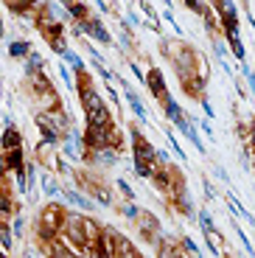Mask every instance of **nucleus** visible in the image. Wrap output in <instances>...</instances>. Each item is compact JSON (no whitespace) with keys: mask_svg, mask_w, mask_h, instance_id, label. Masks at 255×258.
I'll return each mask as SVG.
<instances>
[{"mask_svg":"<svg viewBox=\"0 0 255 258\" xmlns=\"http://www.w3.org/2000/svg\"><path fill=\"white\" fill-rule=\"evenodd\" d=\"M132 135V149H135V171L141 177H152L154 174V149H152V143L146 141V138L138 132V129H132L129 132Z\"/></svg>","mask_w":255,"mask_h":258,"instance_id":"1","label":"nucleus"},{"mask_svg":"<svg viewBox=\"0 0 255 258\" xmlns=\"http://www.w3.org/2000/svg\"><path fill=\"white\" fill-rule=\"evenodd\" d=\"M62 225H65V208H62V205H56V202L45 205V208H42V213H39V219H37V230H39V236H42L45 241H51L53 236H59Z\"/></svg>","mask_w":255,"mask_h":258,"instance_id":"2","label":"nucleus"},{"mask_svg":"<svg viewBox=\"0 0 255 258\" xmlns=\"http://www.w3.org/2000/svg\"><path fill=\"white\" fill-rule=\"evenodd\" d=\"M65 225H68V241H71L73 247H79L82 252H90L87 233H84V216L71 213V216H65Z\"/></svg>","mask_w":255,"mask_h":258,"instance_id":"3","label":"nucleus"},{"mask_svg":"<svg viewBox=\"0 0 255 258\" xmlns=\"http://www.w3.org/2000/svg\"><path fill=\"white\" fill-rule=\"evenodd\" d=\"M171 62H174V68H177L179 79H185V76H191V73H197V53H194L188 45H177V48H174Z\"/></svg>","mask_w":255,"mask_h":258,"instance_id":"4","label":"nucleus"},{"mask_svg":"<svg viewBox=\"0 0 255 258\" xmlns=\"http://www.w3.org/2000/svg\"><path fill=\"white\" fill-rule=\"evenodd\" d=\"M152 180H154V185H157L160 191H166V194L179 191V188H182V177L177 174V168H174V166H163L160 171L154 168Z\"/></svg>","mask_w":255,"mask_h":258,"instance_id":"5","label":"nucleus"},{"mask_svg":"<svg viewBox=\"0 0 255 258\" xmlns=\"http://www.w3.org/2000/svg\"><path fill=\"white\" fill-rule=\"evenodd\" d=\"M216 12L219 17H222V26H224V34L230 37H238V12H236V3L233 0H219L216 3Z\"/></svg>","mask_w":255,"mask_h":258,"instance_id":"6","label":"nucleus"},{"mask_svg":"<svg viewBox=\"0 0 255 258\" xmlns=\"http://www.w3.org/2000/svg\"><path fill=\"white\" fill-rule=\"evenodd\" d=\"M79 31L82 34H90V37H96L98 42H109V31L98 23V20H93V17H84V20H79Z\"/></svg>","mask_w":255,"mask_h":258,"instance_id":"7","label":"nucleus"},{"mask_svg":"<svg viewBox=\"0 0 255 258\" xmlns=\"http://www.w3.org/2000/svg\"><path fill=\"white\" fill-rule=\"evenodd\" d=\"M135 222H138V230H141V236L146 241H152L154 236H157L160 225H157V219H154L152 213H138V216H135Z\"/></svg>","mask_w":255,"mask_h":258,"instance_id":"8","label":"nucleus"},{"mask_svg":"<svg viewBox=\"0 0 255 258\" xmlns=\"http://www.w3.org/2000/svg\"><path fill=\"white\" fill-rule=\"evenodd\" d=\"M146 84H149V90H152L154 96L160 98V101H163V98H168V90H166V79H163V73H160V71H152V73H149Z\"/></svg>","mask_w":255,"mask_h":258,"instance_id":"9","label":"nucleus"},{"mask_svg":"<svg viewBox=\"0 0 255 258\" xmlns=\"http://www.w3.org/2000/svg\"><path fill=\"white\" fill-rule=\"evenodd\" d=\"M182 82V87H185V93L188 96H202V90H205V76H197V73H191V76H185V79H179Z\"/></svg>","mask_w":255,"mask_h":258,"instance_id":"10","label":"nucleus"},{"mask_svg":"<svg viewBox=\"0 0 255 258\" xmlns=\"http://www.w3.org/2000/svg\"><path fill=\"white\" fill-rule=\"evenodd\" d=\"M37 126H39V132H42V138H45V143H48V146H53V143L59 141V129L53 126V123L48 121L45 115L37 118Z\"/></svg>","mask_w":255,"mask_h":258,"instance_id":"11","label":"nucleus"},{"mask_svg":"<svg viewBox=\"0 0 255 258\" xmlns=\"http://www.w3.org/2000/svg\"><path fill=\"white\" fill-rule=\"evenodd\" d=\"M87 121H90V126H109V123H112V115H109L107 104L98 107V110H93V112H87Z\"/></svg>","mask_w":255,"mask_h":258,"instance_id":"12","label":"nucleus"},{"mask_svg":"<svg viewBox=\"0 0 255 258\" xmlns=\"http://www.w3.org/2000/svg\"><path fill=\"white\" fill-rule=\"evenodd\" d=\"M6 166L14 168V171H23V149L20 146L6 149Z\"/></svg>","mask_w":255,"mask_h":258,"instance_id":"13","label":"nucleus"},{"mask_svg":"<svg viewBox=\"0 0 255 258\" xmlns=\"http://www.w3.org/2000/svg\"><path fill=\"white\" fill-rule=\"evenodd\" d=\"M115 255H138L135 244H129V239H123L121 233H115Z\"/></svg>","mask_w":255,"mask_h":258,"instance_id":"14","label":"nucleus"},{"mask_svg":"<svg viewBox=\"0 0 255 258\" xmlns=\"http://www.w3.org/2000/svg\"><path fill=\"white\" fill-rule=\"evenodd\" d=\"M65 200H68V202H73L76 208H84V211H93V202H90L87 197H82V194L71 191V188H65Z\"/></svg>","mask_w":255,"mask_h":258,"instance_id":"15","label":"nucleus"},{"mask_svg":"<svg viewBox=\"0 0 255 258\" xmlns=\"http://www.w3.org/2000/svg\"><path fill=\"white\" fill-rule=\"evenodd\" d=\"M0 143H3V149H14V146H20V132L9 123L6 126V132H3V138H0Z\"/></svg>","mask_w":255,"mask_h":258,"instance_id":"16","label":"nucleus"},{"mask_svg":"<svg viewBox=\"0 0 255 258\" xmlns=\"http://www.w3.org/2000/svg\"><path fill=\"white\" fill-rule=\"evenodd\" d=\"M93 160H96V163H107V166H112V163H115V152H112V149H107V146H101V149H96Z\"/></svg>","mask_w":255,"mask_h":258,"instance_id":"17","label":"nucleus"},{"mask_svg":"<svg viewBox=\"0 0 255 258\" xmlns=\"http://www.w3.org/2000/svg\"><path fill=\"white\" fill-rule=\"evenodd\" d=\"M9 53H12L14 59H20V56H28V53H31V45L20 39V42H12V45H9Z\"/></svg>","mask_w":255,"mask_h":258,"instance_id":"18","label":"nucleus"},{"mask_svg":"<svg viewBox=\"0 0 255 258\" xmlns=\"http://www.w3.org/2000/svg\"><path fill=\"white\" fill-rule=\"evenodd\" d=\"M6 3H9V9H12L14 14H26L37 0H6Z\"/></svg>","mask_w":255,"mask_h":258,"instance_id":"19","label":"nucleus"},{"mask_svg":"<svg viewBox=\"0 0 255 258\" xmlns=\"http://www.w3.org/2000/svg\"><path fill=\"white\" fill-rule=\"evenodd\" d=\"M126 98H129V107L135 110V115H138V118L143 121V118H146V107L141 104V98L135 96V93H126Z\"/></svg>","mask_w":255,"mask_h":258,"instance_id":"20","label":"nucleus"},{"mask_svg":"<svg viewBox=\"0 0 255 258\" xmlns=\"http://www.w3.org/2000/svg\"><path fill=\"white\" fill-rule=\"evenodd\" d=\"M9 213H12V200H9L6 194H0V225L9 219Z\"/></svg>","mask_w":255,"mask_h":258,"instance_id":"21","label":"nucleus"},{"mask_svg":"<svg viewBox=\"0 0 255 258\" xmlns=\"http://www.w3.org/2000/svg\"><path fill=\"white\" fill-rule=\"evenodd\" d=\"M28 64H26V73H37V71H42V56L39 53H28Z\"/></svg>","mask_w":255,"mask_h":258,"instance_id":"22","label":"nucleus"},{"mask_svg":"<svg viewBox=\"0 0 255 258\" xmlns=\"http://www.w3.org/2000/svg\"><path fill=\"white\" fill-rule=\"evenodd\" d=\"M199 222H202V230H205V236H216V227H213V222H211V216L208 213H199Z\"/></svg>","mask_w":255,"mask_h":258,"instance_id":"23","label":"nucleus"},{"mask_svg":"<svg viewBox=\"0 0 255 258\" xmlns=\"http://www.w3.org/2000/svg\"><path fill=\"white\" fill-rule=\"evenodd\" d=\"M68 9H71V14L76 20H84L87 17V6H84V3H76V0H73V3H68Z\"/></svg>","mask_w":255,"mask_h":258,"instance_id":"24","label":"nucleus"},{"mask_svg":"<svg viewBox=\"0 0 255 258\" xmlns=\"http://www.w3.org/2000/svg\"><path fill=\"white\" fill-rule=\"evenodd\" d=\"M230 45H233V56L244 62V42H241V39H238V37H230Z\"/></svg>","mask_w":255,"mask_h":258,"instance_id":"25","label":"nucleus"},{"mask_svg":"<svg viewBox=\"0 0 255 258\" xmlns=\"http://www.w3.org/2000/svg\"><path fill=\"white\" fill-rule=\"evenodd\" d=\"M12 230H9V227H3L0 225V244H3V250H9V247H12Z\"/></svg>","mask_w":255,"mask_h":258,"instance_id":"26","label":"nucleus"},{"mask_svg":"<svg viewBox=\"0 0 255 258\" xmlns=\"http://www.w3.org/2000/svg\"><path fill=\"white\" fill-rule=\"evenodd\" d=\"M62 56L68 59V62H71L73 68H76V71H82V68H84V64H82V59H79V56H76V53H73V51H65Z\"/></svg>","mask_w":255,"mask_h":258,"instance_id":"27","label":"nucleus"},{"mask_svg":"<svg viewBox=\"0 0 255 258\" xmlns=\"http://www.w3.org/2000/svg\"><path fill=\"white\" fill-rule=\"evenodd\" d=\"M121 213L126 216V219H135V216H138V208H135L132 202H129V205H123V208H121Z\"/></svg>","mask_w":255,"mask_h":258,"instance_id":"28","label":"nucleus"},{"mask_svg":"<svg viewBox=\"0 0 255 258\" xmlns=\"http://www.w3.org/2000/svg\"><path fill=\"white\" fill-rule=\"evenodd\" d=\"M238 239H241V244H244V250H247V255H252V244H249V239H247V233H244V230H238Z\"/></svg>","mask_w":255,"mask_h":258,"instance_id":"29","label":"nucleus"},{"mask_svg":"<svg viewBox=\"0 0 255 258\" xmlns=\"http://www.w3.org/2000/svg\"><path fill=\"white\" fill-rule=\"evenodd\" d=\"M168 141H171V149H174V155L179 157V160H185V155H182V149H179V143L174 141V135H168Z\"/></svg>","mask_w":255,"mask_h":258,"instance_id":"30","label":"nucleus"},{"mask_svg":"<svg viewBox=\"0 0 255 258\" xmlns=\"http://www.w3.org/2000/svg\"><path fill=\"white\" fill-rule=\"evenodd\" d=\"M182 250H185V252H197V255H199V247L194 244L191 239H185V241H182Z\"/></svg>","mask_w":255,"mask_h":258,"instance_id":"31","label":"nucleus"},{"mask_svg":"<svg viewBox=\"0 0 255 258\" xmlns=\"http://www.w3.org/2000/svg\"><path fill=\"white\" fill-rule=\"evenodd\" d=\"M185 6L191 9V12H199V14H202V3H199V0H185Z\"/></svg>","mask_w":255,"mask_h":258,"instance_id":"32","label":"nucleus"},{"mask_svg":"<svg viewBox=\"0 0 255 258\" xmlns=\"http://www.w3.org/2000/svg\"><path fill=\"white\" fill-rule=\"evenodd\" d=\"M241 68H244V73H247V79H249V87H252V93H255V73L252 71H247V64L241 62Z\"/></svg>","mask_w":255,"mask_h":258,"instance_id":"33","label":"nucleus"},{"mask_svg":"<svg viewBox=\"0 0 255 258\" xmlns=\"http://www.w3.org/2000/svg\"><path fill=\"white\" fill-rule=\"evenodd\" d=\"M118 188H121V191H123V194H126L129 200H132V197H135V191H132V188H129V185H126V182H123V180H121V182H118Z\"/></svg>","mask_w":255,"mask_h":258,"instance_id":"34","label":"nucleus"},{"mask_svg":"<svg viewBox=\"0 0 255 258\" xmlns=\"http://www.w3.org/2000/svg\"><path fill=\"white\" fill-rule=\"evenodd\" d=\"M154 160H160V163H166V166H168V155H166V152H154Z\"/></svg>","mask_w":255,"mask_h":258,"instance_id":"35","label":"nucleus"},{"mask_svg":"<svg viewBox=\"0 0 255 258\" xmlns=\"http://www.w3.org/2000/svg\"><path fill=\"white\" fill-rule=\"evenodd\" d=\"M3 168H6V157H0V174H3Z\"/></svg>","mask_w":255,"mask_h":258,"instance_id":"36","label":"nucleus"},{"mask_svg":"<svg viewBox=\"0 0 255 258\" xmlns=\"http://www.w3.org/2000/svg\"><path fill=\"white\" fill-rule=\"evenodd\" d=\"M252 149H255V126H252Z\"/></svg>","mask_w":255,"mask_h":258,"instance_id":"37","label":"nucleus"},{"mask_svg":"<svg viewBox=\"0 0 255 258\" xmlns=\"http://www.w3.org/2000/svg\"><path fill=\"white\" fill-rule=\"evenodd\" d=\"M0 37H3V23H0Z\"/></svg>","mask_w":255,"mask_h":258,"instance_id":"38","label":"nucleus"}]
</instances>
